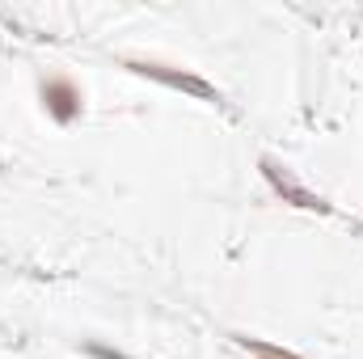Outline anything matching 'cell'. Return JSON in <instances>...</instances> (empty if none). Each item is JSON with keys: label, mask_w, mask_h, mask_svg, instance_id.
I'll return each instance as SVG.
<instances>
[{"label": "cell", "mask_w": 363, "mask_h": 359, "mask_svg": "<svg viewBox=\"0 0 363 359\" xmlns=\"http://www.w3.org/2000/svg\"><path fill=\"white\" fill-rule=\"evenodd\" d=\"M38 97H43L47 118L60 123V127H72V123L85 114V93H81V85H77L72 77H64V72L43 77V81H38Z\"/></svg>", "instance_id": "cell-2"}, {"label": "cell", "mask_w": 363, "mask_h": 359, "mask_svg": "<svg viewBox=\"0 0 363 359\" xmlns=\"http://www.w3.org/2000/svg\"><path fill=\"white\" fill-rule=\"evenodd\" d=\"M258 170H262V178H267V186H271V194H274V199H283L287 207L317 211V216H330V211H334L321 194H313L308 186H300V182L291 178V170H287V165H279L274 157H262V161H258Z\"/></svg>", "instance_id": "cell-3"}, {"label": "cell", "mask_w": 363, "mask_h": 359, "mask_svg": "<svg viewBox=\"0 0 363 359\" xmlns=\"http://www.w3.org/2000/svg\"><path fill=\"white\" fill-rule=\"evenodd\" d=\"M89 355H97V359H127V355H118V351H106V347H89Z\"/></svg>", "instance_id": "cell-5"}, {"label": "cell", "mask_w": 363, "mask_h": 359, "mask_svg": "<svg viewBox=\"0 0 363 359\" xmlns=\"http://www.w3.org/2000/svg\"><path fill=\"white\" fill-rule=\"evenodd\" d=\"M233 338H237L241 351H250L254 359H304L296 351H287V347H279V343H267V338H250V334H233Z\"/></svg>", "instance_id": "cell-4"}, {"label": "cell", "mask_w": 363, "mask_h": 359, "mask_svg": "<svg viewBox=\"0 0 363 359\" xmlns=\"http://www.w3.org/2000/svg\"><path fill=\"white\" fill-rule=\"evenodd\" d=\"M123 68H131L135 77H148V81H157L165 89L190 93V97H203V101H220V89L207 77H199L190 68H178V64H165V60H123Z\"/></svg>", "instance_id": "cell-1"}]
</instances>
